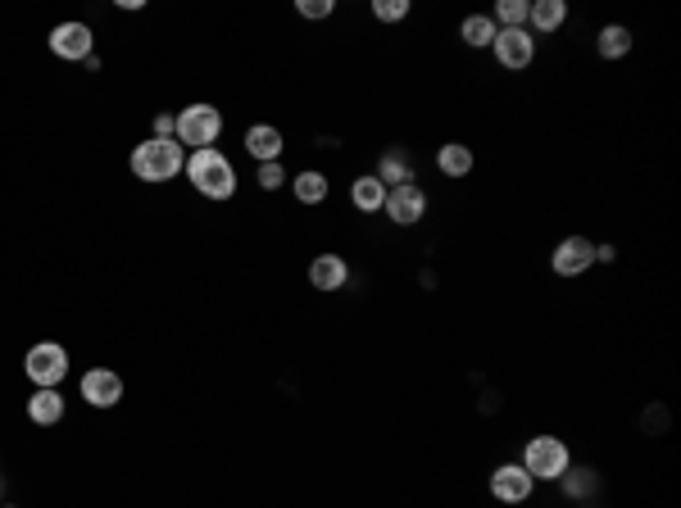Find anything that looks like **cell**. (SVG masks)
<instances>
[{
    "mask_svg": "<svg viewBox=\"0 0 681 508\" xmlns=\"http://www.w3.org/2000/svg\"><path fill=\"white\" fill-rule=\"evenodd\" d=\"M187 182L196 186L205 200H232L237 196V168H232V159L223 155V150H191L187 155Z\"/></svg>",
    "mask_w": 681,
    "mask_h": 508,
    "instance_id": "obj_1",
    "label": "cell"
},
{
    "mask_svg": "<svg viewBox=\"0 0 681 508\" xmlns=\"http://www.w3.org/2000/svg\"><path fill=\"white\" fill-rule=\"evenodd\" d=\"M128 168H132V177H137V182H150V186L173 182V177L187 168V150H182L178 141L150 137V141H141V146H132Z\"/></svg>",
    "mask_w": 681,
    "mask_h": 508,
    "instance_id": "obj_2",
    "label": "cell"
},
{
    "mask_svg": "<svg viewBox=\"0 0 681 508\" xmlns=\"http://www.w3.org/2000/svg\"><path fill=\"white\" fill-rule=\"evenodd\" d=\"M178 146L187 150H209V146H218V137H223V114H218L214 105H205V100H196V105H187L178 114Z\"/></svg>",
    "mask_w": 681,
    "mask_h": 508,
    "instance_id": "obj_3",
    "label": "cell"
},
{
    "mask_svg": "<svg viewBox=\"0 0 681 508\" xmlns=\"http://www.w3.org/2000/svg\"><path fill=\"white\" fill-rule=\"evenodd\" d=\"M568 463H573V454L559 436H532L523 445V468L532 481H559L568 472Z\"/></svg>",
    "mask_w": 681,
    "mask_h": 508,
    "instance_id": "obj_4",
    "label": "cell"
},
{
    "mask_svg": "<svg viewBox=\"0 0 681 508\" xmlns=\"http://www.w3.org/2000/svg\"><path fill=\"white\" fill-rule=\"evenodd\" d=\"M23 372H28L32 386H55L69 377V350L60 341H37L28 354H23Z\"/></svg>",
    "mask_w": 681,
    "mask_h": 508,
    "instance_id": "obj_5",
    "label": "cell"
},
{
    "mask_svg": "<svg viewBox=\"0 0 681 508\" xmlns=\"http://www.w3.org/2000/svg\"><path fill=\"white\" fill-rule=\"evenodd\" d=\"M491 55H495V64H500V69L518 73V69H527V64L536 59V37L527 28H495Z\"/></svg>",
    "mask_w": 681,
    "mask_h": 508,
    "instance_id": "obj_6",
    "label": "cell"
},
{
    "mask_svg": "<svg viewBox=\"0 0 681 508\" xmlns=\"http://www.w3.org/2000/svg\"><path fill=\"white\" fill-rule=\"evenodd\" d=\"M96 37H91L87 23H55L50 28V55L69 59V64H87L91 55H96Z\"/></svg>",
    "mask_w": 681,
    "mask_h": 508,
    "instance_id": "obj_7",
    "label": "cell"
},
{
    "mask_svg": "<svg viewBox=\"0 0 681 508\" xmlns=\"http://www.w3.org/2000/svg\"><path fill=\"white\" fill-rule=\"evenodd\" d=\"M382 214L391 218L395 227H414V223H423V214H427V191H423L418 182L395 186V191H386Z\"/></svg>",
    "mask_w": 681,
    "mask_h": 508,
    "instance_id": "obj_8",
    "label": "cell"
},
{
    "mask_svg": "<svg viewBox=\"0 0 681 508\" xmlns=\"http://www.w3.org/2000/svg\"><path fill=\"white\" fill-rule=\"evenodd\" d=\"M78 395L91 409H114L123 400V377L114 368H87L78 381Z\"/></svg>",
    "mask_w": 681,
    "mask_h": 508,
    "instance_id": "obj_9",
    "label": "cell"
},
{
    "mask_svg": "<svg viewBox=\"0 0 681 508\" xmlns=\"http://www.w3.org/2000/svg\"><path fill=\"white\" fill-rule=\"evenodd\" d=\"M550 268L559 277H582L586 268H595V241H586V236H563L550 254Z\"/></svg>",
    "mask_w": 681,
    "mask_h": 508,
    "instance_id": "obj_10",
    "label": "cell"
},
{
    "mask_svg": "<svg viewBox=\"0 0 681 508\" xmlns=\"http://www.w3.org/2000/svg\"><path fill=\"white\" fill-rule=\"evenodd\" d=\"M536 490V481L527 477L523 463H500V468L491 472V495L500 499V504H527Z\"/></svg>",
    "mask_w": 681,
    "mask_h": 508,
    "instance_id": "obj_11",
    "label": "cell"
},
{
    "mask_svg": "<svg viewBox=\"0 0 681 508\" xmlns=\"http://www.w3.org/2000/svg\"><path fill=\"white\" fill-rule=\"evenodd\" d=\"M309 282H314V291H341V286L350 282V264L341 259V254H314Z\"/></svg>",
    "mask_w": 681,
    "mask_h": 508,
    "instance_id": "obj_12",
    "label": "cell"
},
{
    "mask_svg": "<svg viewBox=\"0 0 681 508\" xmlns=\"http://www.w3.org/2000/svg\"><path fill=\"white\" fill-rule=\"evenodd\" d=\"M246 155L255 159V164H277V155H282V132H277L273 123L246 127Z\"/></svg>",
    "mask_w": 681,
    "mask_h": 508,
    "instance_id": "obj_13",
    "label": "cell"
},
{
    "mask_svg": "<svg viewBox=\"0 0 681 508\" xmlns=\"http://www.w3.org/2000/svg\"><path fill=\"white\" fill-rule=\"evenodd\" d=\"M28 418L37 422V427H60L64 422V395L55 391V386H37L28 400Z\"/></svg>",
    "mask_w": 681,
    "mask_h": 508,
    "instance_id": "obj_14",
    "label": "cell"
},
{
    "mask_svg": "<svg viewBox=\"0 0 681 508\" xmlns=\"http://www.w3.org/2000/svg\"><path fill=\"white\" fill-rule=\"evenodd\" d=\"M473 146H464V141H445L441 150H436V173L450 177V182H459V177L473 173Z\"/></svg>",
    "mask_w": 681,
    "mask_h": 508,
    "instance_id": "obj_15",
    "label": "cell"
},
{
    "mask_svg": "<svg viewBox=\"0 0 681 508\" xmlns=\"http://www.w3.org/2000/svg\"><path fill=\"white\" fill-rule=\"evenodd\" d=\"M377 182L386 186V191H395V186H409L414 182V164H409L405 150H386L382 159H377Z\"/></svg>",
    "mask_w": 681,
    "mask_h": 508,
    "instance_id": "obj_16",
    "label": "cell"
},
{
    "mask_svg": "<svg viewBox=\"0 0 681 508\" xmlns=\"http://www.w3.org/2000/svg\"><path fill=\"white\" fill-rule=\"evenodd\" d=\"M350 205H355L359 214H382V205H386V186L377 182L373 173L355 177V182H350Z\"/></svg>",
    "mask_w": 681,
    "mask_h": 508,
    "instance_id": "obj_17",
    "label": "cell"
},
{
    "mask_svg": "<svg viewBox=\"0 0 681 508\" xmlns=\"http://www.w3.org/2000/svg\"><path fill=\"white\" fill-rule=\"evenodd\" d=\"M527 23H532L527 32H545V37H550V32H559L563 23H568V5H563V0H532Z\"/></svg>",
    "mask_w": 681,
    "mask_h": 508,
    "instance_id": "obj_18",
    "label": "cell"
},
{
    "mask_svg": "<svg viewBox=\"0 0 681 508\" xmlns=\"http://www.w3.org/2000/svg\"><path fill=\"white\" fill-rule=\"evenodd\" d=\"M559 486H563V495H568V499H591V495H600L604 481H600V472L586 468V463H582V468H577V463H568V472L559 477Z\"/></svg>",
    "mask_w": 681,
    "mask_h": 508,
    "instance_id": "obj_19",
    "label": "cell"
},
{
    "mask_svg": "<svg viewBox=\"0 0 681 508\" xmlns=\"http://www.w3.org/2000/svg\"><path fill=\"white\" fill-rule=\"evenodd\" d=\"M595 50H600V59H627V55H632V28H622V23L600 28Z\"/></svg>",
    "mask_w": 681,
    "mask_h": 508,
    "instance_id": "obj_20",
    "label": "cell"
},
{
    "mask_svg": "<svg viewBox=\"0 0 681 508\" xmlns=\"http://www.w3.org/2000/svg\"><path fill=\"white\" fill-rule=\"evenodd\" d=\"M291 196H296L300 205H323L327 200V177L318 173V168H305V173L291 177Z\"/></svg>",
    "mask_w": 681,
    "mask_h": 508,
    "instance_id": "obj_21",
    "label": "cell"
},
{
    "mask_svg": "<svg viewBox=\"0 0 681 508\" xmlns=\"http://www.w3.org/2000/svg\"><path fill=\"white\" fill-rule=\"evenodd\" d=\"M459 37H464V46H473V50H491L495 19H491V14H468V19L459 23Z\"/></svg>",
    "mask_w": 681,
    "mask_h": 508,
    "instance_id": "obj_22",
    "label": "cell"
},
{
    "mask_svg": "<svg viewBox=\"0 0 681 508\" xmlns=\"http://www.w3.org/2000/svg\"><path fill=\"white\" fill-rule=\"evenodd\" d=\"M527 10H532L527 0H500L491 19H495V28H527Z\"/></svg>",
    "mask_w": 681,
    "mask_h": 508,
    "instance_id": "obj_23",
    "label": "cell"
},
{
    "mask_svg": "<svg viewBox=\"0 0 681 508\" xmlns=\"http://www.w3.org/2000/svg\"><path fill=\"white\" fill-rule=\"evenodd\" d=\"M255 182H259V186H264V191H282V186H287V182H291V177H287V168H282V164H259Z\"/></svg>",
    "mask_w": 681,
    "mask_h": 508,
    "instance_id": "obj_24",
    "label": "cell"
},
{
    "mask_svg": "<svg viewBox=\"0 0 681 508\" xmlns=\"http://www.w3.org/2000/svg\"><path fill=\"white\" fill-rule=\"evenodd\" d=\"M373 14H377L382 23H405V19H409V0H377Z\"/></svg>",
    "mask_w": 681,
    "mask_h": 508,
    "instance_id": "obj_25",
    "label": "cell"
},
{
    "mask_svg": "<svg viewBox=\"0 0 681 508\" xmlns=\"http://www.w3.org/2000/svg\"><path fill=\"white\" fill-rule=\"evenodd\" d=\"M305 19H332V10H336V0H300L296 5Z\"/></svg>",
    "mask_w": 681,
    "mask_h": 508,
    "instance_id": "obj_26",
    "label": "cell"
},
{
    "mask_svg": "<svg viewBox=\"0 0 681 508\" xmlns=\"http://www.w3.org/2000/svg\"><path fill=\"white\" fill-rule=\"evenodd\" d=\"M595 264H618V245H595Z\"/></svg>",
    "mask_w": 681,
    "mask_h": 508,
    "instance_id": "obj_27",
    "label": "cell"
},
{
    "mask_svg": "<svg viewBox=\"0 0 681 508\" xmlns=\"http://www.w3.org/2000/svg\"><path fill=\"white\" fill-rule=\"evenodd\" d=\"M0 495H5V481H0Z\"/></svg>",
    "mask_w": 681,
    "mask_h": 508,
    "instance_id": "obj_28",
    "label": "cell"
},
{
    "mask_svg": "<svg viewBox=\"0 0 681 508\" xmlns=\"http://www.w3.org/2000/svg\"><path fill=\"white\" fill-rule=\"evenodd\" d=\"M0 508H14V504H0Z\"/></svg>",
    "mask_w": 681,
    "mask_h": 508,
    "instance_id": "obj_29",
    "label": "cell"
}]
</instances>
